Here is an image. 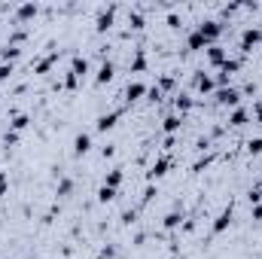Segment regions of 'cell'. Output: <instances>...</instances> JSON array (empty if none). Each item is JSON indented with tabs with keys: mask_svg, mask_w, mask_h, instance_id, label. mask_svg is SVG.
I'll list each match as a JSON object with an SVG mask.
<instances>
[{
	"mask_svg": "<svg viewBox=\"0 0 262 259\" xmlns=\"http://www.w3.org/2000/svg\"><path fill=\"white\" fill-rule=\"evenodd\" d=\"M195 31L204 37V43H207V46H216V40H220V34H223V21L207 18V21H201V25H198Z\"/></svg>",
	"mask_w": 262,
	"mask_h": 259,
	"instance_id": "6da1fadb",
	"label": "cell"
},
{
	"mask_svg": "<svg viewBox=\"0 0 262 259\" xmlns=\"http://www.w3.org/2000/svg\"><path fill=\"white\" fill-rule=\"evenodd\" d=\"M216 104H223V107H238L241 104V92L235 89V85H226V89H216Z\"/></svg>",
	"mask_w": 262,
	"mask_h": 259,
	"instance_id": "7a4b0ae2",
	"label": "cell"
},
{
	"mask_svg": "<svg viewBox=\"0 0 262 259\" xmlns=\"http://www.w3.org/2000/svg\"><path fill=\"white\" fill-rule=\"evenodd\" d=\"M113 21H116V6H107V9H101V12H98V25H95V28L104 34V31H110V28H113Z\"/></svg>",
	"mask_w": 262,
	"mask_h": 259,
	"instance_id": "3957f363",
	"label": "cell"
},
{
	"mask_svg": "<svg viewBox=\"0 0 262 259\" xmlns=\"http://www.w3.org/2000/svg\"><path fill=\"white\" fill-rule=\"evenodd\" d=\"M168 171H171V159H168V156H162V159H156V162H152V168L146 171V177H149V180H159V177H165Z\"/></svg>",
	"mask_w": 262,
	"mask_h": 259,
	"instance_id": "277c9868",
	"label": "cell"
},
{
	"mask_svg": "<svg viewBox=\"0 0 262 259\" xmlns=\"http://www.w3.org/2000/svg\"><path fill=\"white\" fill-rule=\"evenodd\" d=\"M256 43H262V31H259V28H247V31L241 34V49H244V52H250Z\"/></svg>",
	"mask_w": 262,
	"mask_h": 259,
	"instance_id": "5b68a950",
	"label": "cell"
},
{
	"mask_svg": "<svg viewBox=\"0 0 262 259\" xmlns=\"http://www.w3.org/2000/svg\"><path fill=\"white\" fill-rule=\"evenodd\" d=\"M116 119H119V110H113V113H101V116H98V122H95V131L107 134L110 128H116Z\"/></svg>",
	"mask_w": 262,
	"mask_h": 259,
	"instance_id": "8992f818",
	"label": "cell"
},
{
	"mask_svg": "<svg viewBox=\"0 0 262 259\" xmlns=\"http://www.w3.org/2000/svg\"><path fill=\"white\" fill-rule=\"evenodd\" d=\"M55 64H58V49H52L49 55H43V58L34 64V73H40V76H43V73H49Z\"/></svg>",
	"mask_w": 262,
	"mask_h": 259,
	"instance_id": "52a82bcc",
	"label": "cell"
},
{
	"mask_svg": "<svg viewBox=\"0 0 262 259\" xmlns=\"http://www.w3.org/2000/svg\"><path fill=\"white\" fill-rule=\"evenodd\" d=\"M192 85H195L198 92H204V95H207V92H213V89H216V82H213V79H210V76H207V73H204V70H198L195 76H192Z\"/></svg>",
	"mask_w": 262,
	"mask_h": 259,
	"instance_id": "ba28073f",
	"label": "cell"
},
{
	"mask_svg": "<svg viewBox=\"0 0 262 259\" xmlns=\"http://www.w3.org/2000/svg\"><path fill=\"white\" fill-rule=\"evenodd\" d=\"M89 149H92V134L79 131V134L73 137V153H76V156H85Z\"/></svg>",
	"mask_w": 262,
	"mask_h": 259,
	"instance_id": "9c48e42d",
	"label": "cell"
},
{
	"mask_svg": "<svg viewBox=\"0 0 262 259\" xmlns=\"http://www.w3.org/2000/svg\"><path fill=\"white\" fill-rule=\"evenodd\" d=\"M232 217H235V207L229 204V207H226V210L216 217V223H213V232H216V235H220V232H226V229L232 226Z\"/></svg>",
	"mask_w": 262,
	"mask_h": 259,
	"instance_id": "30bf717a",
	"label": "cell"
},
{
	"mask_svg": "<svg viewBox=\"0 0 262 259\" xmlns=\"http://www.w3.org/2000/svg\"><path fill=\"white\" fill-rule=\"evenodd\" d=\"M113 73H116L113 61H104V64L98 67V73H95V82H98V85H107V82L113 79Z\"/></svg>",
	"mask_w": 262,
	"mask_h": 259,
	"instance_id": "8fae6325",
	"label": "cell"
},
{
	"mask_svg": "<svg viewBox=\"0 0 262 259\" xmlns=\"http://www.w3.org/2000/svg\"><path fill=\"white\" fill-rule=\"evenodd\" d=\"M37 12H40L37 3H21V6H15V18H18V21H31Z\"/></svg>",
	"mask_w": 262,
	"mask_h": 259,
	"instance_id": "7c38bea8",
	"label": "cell"
},
{
	"mask_svg": "<svg viewBox=\"0 0 262 259\" xmlns=\"http://www.w3.org/2000/svg\"><path fill=\"white\" fill-rule=\"evenodd\" d=\"M70 73H73L76 79H85V73H89V58L73 55V61H70Z\"/></svg>",
	"mask_w": 262,
	"mask_h": 259,
	"instance_id": "4fadbf2b",
	"label": "cell"
},
{
	"mask_svg": "<svg viewBox=\"0 0 262 259\" xmlns=\"http://www.w3.org/2000/svg\"><path fill=\"white\" fill-rule=\"evenodd\" d=\"M122 180H125V171H122V168H113V171H107V177H104V186H110V189H119V186H122Z\"/></svg>",
	"mask_w": 262,
	"mask_h": 259,
	"instance_id": "5bb4252c",
	"label": "cell"
},
{
	"mask_svg": "<svg viewBox=\"0 0 262 259\" xmlns=\"http://www.w3.org/2000/svg\"><path fill=\"white\" fill-rule=\"evenodd\" d=\"M180 125H183V119H180L177 113H171V116H165V122H162V131H165L168 137H174V134L180 131Z\"/></svg>",
	"mask_w": 262,
	"mask_h": 259,
	"instance_id": "9a60e30c",
	"label": "cell"
},
{
	"mask_svg": "<svg viewBox=\"0 0 262 259\" xmlns=\"http://www.w3.org/2000/svg\"><path fill=\"white\" fill-rule=\"evenodd\" d=\"M226 58H229V55H226L223 46H210V49H207V61H210L213 67H223L226 64Z\"/></svg>",
	"mask_w": 262,
	"mask_h": 259,
	"instance_id": "2e32d148",
	"label": "cell"
},
{
	"mask_svg": "<svg viewBox=\"0 0 262 259\" xmlns=\"http://www.w3.org/2000/svg\"><path fill=\"white\" fill-rule=\"evenodd\" d=\"M186 49H189V52H198V49H210V46L204 43V37H201L198 31H192V34L186 37Z\"/></svg>",
	"mask_w": 262,
	"mask_h": 259,
	"instance_id": "e0dca14e",
	"label": "cell"
},
{
	"mask_svg": "<svg viewBox=\"0 0 262 259\" xmlns=\"http://www.w3.org/2000/svg\"><path fill=\"white\" fill-rule=\"evenodd\" d=\"M146 95V85L143 82H128V89H125V101H137V98H143Z\"/></svg>",
	"mask_w": 262,
	"mask_h": 259,
	"instance_id": "ac0fdd59",
	"label": "cell"
},
{
	"mask_svg": "<svg viewBox=\"0 0 262 259\" xmlns=\"http://www.w3.org/2000/svg\"><path fill=\"white\" fill-rule=\"evenodd\" d=\"M247 119H250V110L247 107H235L232 116H229V125H244Z\"/></svg>",
	"mask_w": 262,
	"mask_h": 259,
	"instance_id": "d6986e66",
	"label": "cell"
},
{
	"mask_svg": "<svg viewBox=\"0 0 262 259\" xmlns=\"http://www.w3.org/2000/svg\"><path fill=\"white\" fill-rule=\"evenodd\" d=\"M143 70H146V52L137 49L134 58H131V73H143Z\"/></svg>",
	"mask_w": 262,
	"mask_h": 259,
	"instance_id": "ffe728a7",
	"label": "cell"
},
{
	"mask_svg": "<svg viewBox=\"0 0 262 259\" xmlns=\"http://www.w3.org/2000/svg\"><path fill=\"white\" fill-rule=\"evenodd\" d=\"M18 55H21V49H18V46H9V43H6V46L0 49V58H3L6 64H12V61H15Z\"/></svg>",
	"mask_w": 262,
	"mask_h": 259,
	"instance_id": "44dd1931",
	"label": "cell"
},
{
	"mask_svg": "<svg viewBox=\"0 0 262 259\" xmlns=\"http://www.w3.org/2000/svg\"><path fill=\"white\" fill-rule=\"evenodd\" d=\"M238 70H241V61H238V58H226V64L220 67V73H223V76H229V79H232Z\"/></svg>",
	"mask_w": 262,
	"mask_h": 259,
	"instance_id": "7402d4cb",
	"label": "cell"
},
{
	"mask_svg": "<svg viewBox=\"0 0 262 259\" xmlns=\"http://www.w3.org/2000/svg\"><path fill=\"white\" fill-rule=\"evenodd\" d=\"M70 192H73V180H70V177H61V183L55 186V195H58V198H67Z\"/></svg>",
	"mask_w": 262,
	"mask_h": 259,
	"instance_id": "603a6c76",
	"label": "cell"
},
{
	"mask_svg": "<svg viewBox=\"0 0 262 259\" xmlns=\"http://www.w3.org/2000/svg\"><path fill=\"white\" fill-rule=\"evenodd\" d=\"M28 122H31V119H28L25 113H15L9 125H12V131H15V134H18V131H25V128H28Z\"/></svg>",
	"mask_w": 262,
	"mask_h": 259,
	"instance_id": "cb8c5ba5",
	"label": "cell"
},
{
	"mask_svg": "<svg viewBox=\"0 0 262 259\" xmlns=\"http://www.w3.org/2000/svg\"><path fill=\"white\" fill-rule=\"evenodd\" d=\"M180 223H183V213H180V210H171V213L165 217V229H177Z\"/></svg>",
	"mask_w": 262,
	"mask_h": 259,
	"instance_id": "d4e9b609",
	"label": "cell"
},
{
	"mask_svg": "<svg viewBox=\"0 0 262 259\" xmlns=\"http://www.w3.org/2000/svg\"><path fill=\"white\" fill-rule=\"evenodd\" d=\"M174 104H177V110H180V113L192 110V98H189V95H177V101H174Z\"/></svg>",
	"mask_w": 262,
	"mask_h": 259,
	"instance_id": "484cf974",
	"label": "cell"
},
{
	"mask_svg": "<svg viewBox=\"0 0 262 259\" xmlns=\"http://www.w3.org/2000/svg\"><path fill=\"white\" fill-rule=\"evenodd\" d=\"M113 198H116V189H110V186H101V189H98V201H101V204H107V201H113Z\"/></svg>",
	"mask_w": 262,
	"mask_h": 259,
	"instance_id": "4316f807",
	"label": "cell"
},
{
	"mask_svg": "<svg viewBox=\"0 0 262 259\" xmlns=\"http://www.w3.org/2000/svg\"><path fill=\"white\" fill-rule=\"evenodd\" d=\"M12 70H15L12 64H6V61H0V85H3V82H6V79L12 76Z\"/></svg>",
	"mask_w": 262,
	"mask_h": 259,
	"instance_id": "83f0119b",
	"label": "cell"
},
{
	"mask_svg": "<svg viewBox=\"0 0 262 259\" xmlns=\"http://www.w3.org/2000/svg\"><path fill=\"white\" fill-rule=\"evenodd\" d=\"M247 153H250V156H259L262 153V137H253V140L247 143Z\"/></svg>",
	"mask_w": 262,
	"mask_h": 259,
	"instance_id": "f1b7e54d",
	"label": "cell"
},
{
	"mask_svg": "<svg viewBox=\"0 0 262 259\" xmlns=\"http://www.w3.org/2000/svg\"><path fill=\"white\" fill-rule=\"evenodd\" d=\"M128 25L137 31V28H143V15L140 12H128Z\"/></svg>",
	"mask_w": 262,
	"mask_h": 259,
	"instance_id": "f546056e",
	"label": "cell"
},
{
	"mask_svg": "<svg viewBox=\"0 0 262 259\" xmlns=\"http://www.w3.org/2000/svg\"><path fill=\"white\" fill-rule=\"evenodd\" d=\"M247 198H250V204H262V186L250 189V192H247Z\"/></svg>",
	"mask_w": 262,
	"mask_h": 259,
	"instance_id": "4dcf8cb0",
	"label": "cell"
},
{
	"mask_svg": "<svg viewBox=\"0 0 262 259\" xmlns=\"http://www.w3.org/2000/svg\"><path fill=\"white\" fill-rule=\"evenodd\" d=\"M156 89H159V92H168V89H174V79H171V76H162Z\"/></svg>",
	"mask_w": 262,
	"mask_h": 259,
	"instance_id": "1f68e13d",
	"label": "cell"
},
{
	"mask_svg": "<svg viewBox=\"0 0 262 259\" xmlns=\"http://www.w3.org/2000/svg\"><path fill=\"white\" fill-rule=\"evenodd\" d=\"M116 256V247H104L101 253H98V259H113Z\"/></svg>",
	"mask_w": 262,
	"mask_h": 259,
	"instance_id": "d6a6232c",
	"label": "cell"
},
{
	"mask_svg": "<svg viewBox=\"0 0 262 259\" xmlns=\"http://www.w3.org/2000/svg\"><path fill=\"white\" fill-rule=\"evenodd\" d=\"M76 82H79V79H76L73 73H67L64 76V89H76Z\"/></svg>",
	"mask_w": 262,
	"mask_h": 259,
	"instance_id": "836d02e7",
	"label": "cell"
},
{
	"mask_svg": "<svg viewBox=\"0 0 262 259\" xmlns=\"http://www.w3.org/2000/svg\"><path fill=\"white\" fill-rule=\"evenodd\" d=\"M6 186H9V177L0 171V195H6Z\"/></svg>",
	"mask_w": 262,
	"mask_h": 259,
	"instance_id": "e575fe53",
	"label": "cell"
},
{
	"mask_svg": "<svg viewBox=\"0 0 262 259\" xmlns=\"http://www.w3.org/2000/svg\"><path fill=\"white\" fill-rule=\"evenodd\" d=\"M134 220H137V210H125L122 213V223H134Z\"/></svg>",
	"mask_w": 262,
	"mask_h": 259,
	"instance_id": "d590c367",
	"label": "cell"
},
{
	"mask_svg": "<svg viewBox=\"0 0 262 259\" xmlns=\"http://www.w3.org/2000/svg\"><path fill=\"white\" fill-rule=\"evenodd\" d=\"M152 195H156V189H152V186H149V189H146V192H143V204H149V201H152Z\"/></svg>",
	"mask_w": 262,
	"mask_h": 259,
	"instance_id": "8d00e7d4",
	"label": "cell"
},
{
	"mask_svg": "<svg viewBox=\"0 0 262 259\" xmlns=\"http://www.w3.org/2000/svg\"><path fill=\"white\" fill-rule=\"evenodd\" d=\"M3 140H6V143H15V140H18V134H15V131H6V137H3Z\"/></svg>",
	"mask_w": 262,
	"mask_h": 259,
	"instance_id": "74e56055",
	"label": "cell"
},
{
	"mask_svg": "<svg viewBox=\"0 0 262 259\" xmlns=\"http://www.w3.org/2000/svg\"><path fill=\"white\" fill-rule=\"evenodd\" d=\"M253 220H262V204H253Z\"/></svg>",
	"mask_w": 262,
	"mask_h": 259,
	"instance_id": "f35d334b",
	"label": "cell"
},
{
	"mask_svg": "<svg viewBox=\"0 0 262 259\" xmlns=\"http://www.w3.org/2000/svg\"><path fill=\"white\" fill-rule=\"evenodd\" d=\"M253 113H256V119H259V125H262V107H259V104L253 107Z\"/></svg>",
	"mask_w": 262,
	"mask_h": 259,
	"instance_id": "ab89813d",
	"label": "cell"
},
{
	"mask_svg": "<svg viewBox=\"0 0 262 259\" xmlns=\"http://www.w3.org/2000/svg\"><path fill=\"white\" fill-rule=\"evenodd\" d=\"M259 107H262V101H259Z\"/></svg>",
	"mask_w": 262,
	"mask_h": 259,
	"instance_id": "60d3db41",
	"label": "cell"
}]
</instances>
